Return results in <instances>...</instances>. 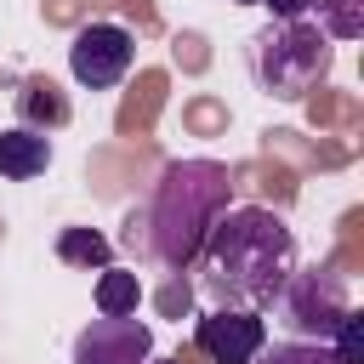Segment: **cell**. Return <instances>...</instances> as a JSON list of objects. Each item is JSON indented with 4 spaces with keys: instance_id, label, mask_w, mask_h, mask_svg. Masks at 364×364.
<instances>
[{
    "instance_id": "277c9868",
    "label": "cell",
    "mask_w": 364,
    "mask_h": 364,
    "mask_svg": "<svg viewBox=\"0 0 364 364\" xmlns=\"http://www.w3.org/2000/svg\"><path fill=\"white\" fill-rule=\"evenodd\" d=\"M273 307H279V318H284L296 336L330 341L336 318H341L353 301H347V279H341L336 267H296V273L284 279V290L273 296Z\"/></svg>"
},
{
    "instance_id": "52a82bcc",
    "label": "cell",
    "mask_w": 364,
    "mask_h": 364,
    "mask_svg": "<svg viewBox=\"0 0 364 364\" xmlns=\"http://www.w3.org/2000/svg\"><path fill=\"white\" fill-rule=\"evenodd\" d=\"M154 358V330L131 313V318H91L74 336L68 364H148Z\"/></svg>"
},
{
    "instance_id": "e0dca14e",
    "label": "cell",
    "mask_w": 364,
    "mask_h": 364,
    "mask_svg": "<svg viewBox=\"0 0 364 364\" xmlns=\"http://www.w3.org/2000/svg\"><path fill=\"white\" fill-rule=\"evenodd\" d=\"M233 6H256V0H233Z\"/></svg>"
},
{
    "instance_id": "ba28073f",
    "label": "cell",
    "mask_w": 364,
    "mask_h": 364,
    "mask_svg": "<svg viewBox=\"0 0 364 364\" xmlns=\"http://www.w3.org/2000/svg\"><path fill=\"white\" fill-rule=\"evenodd\" d=\"M46 165H51V136L46 131H28V125L0 131V176L6 182H34Z\"/></svg>"
},
{
    "instance_id": "4fadbf2b",
    "label": "cell",
    "mask_w": 364,
    "mask_h": 364,
    "mask_svg": "<svg viewBox=\"0 0 364 364\" xmlns=\"http://www.w3.org/2000/svg\"><path fill=\"white\" fill-rule=\"evenodd\" d=\"M250 364H341L324 341H273V347H262Z\"/></svg>"
},
{
    "instance_id": "5bb4252c",
    "label": "cell",
    "mask_w": 364,
    "mask_h": 364,
    "mask_svg": "<svg viewBox=\"0 0 364 364\" xmlns=\"http://www.w3.org/2000/svg\"><path fill=\"white\" fill-rule=\"evenodd\" d=\"M341 364H364V313L358 307H347L341 318H336V330H330V341H324Z\"/></svg>"
},
{
    "instance_id": "8fae6325",
    "label": "cell",
    "mask_w": 364,
    "mask_h": 364,
    "mask_svg": "<svg viewBox=\"0 0 364 364\" xmlns=\"http://www.w3.org/2000/svg\"><path fill=\"white\" fill-rule=\"evenodd\" d=\"M142 307V279L131 267H102L97 273V313L102 318H131Z\"/></svg>"
},
{
    "instance_id": "6da1fadb",
    "label": "cell",
    "mask_w": 364,
    "mask_h": 364,
    "mask_svg": "<svg viewBox=\"0 0 364 364\" xmlns=\"http://www.w3.org/2000/svg\"><path fill=\"white\" fill-rule=\"evenodd\" d=\"M205 296L216 307H273V296L284 290V279L296 273V233L279 210L267 205H233L210 222L205 233Z\"/></svg>"
},
{
    "instance_id": "5b68a950",
    "label": "cell",
    "mask_w": 364,
    "mask_h": 364,
    "mask_svg": "<svg viewBox=\"0 0 364 364\" xmlns=\"http://www.w3.org/2000/svg\"><path fill=\"white\" fill-rule=\"evenodd\" d=\"M136 63V40L131 28L119 23H85L74 40H68V74L85 85V91H114Z\"/></svg>"
},
{
    "instance_id": "7a4b0ae2",
    "label": "cell",
    "mask_w": 364,
    "mask_h": 364,
    "mask_svg": "<svg viewBox=\"0 0 364 364\" xmlns=\"http://www.w3.org/2000/svg\"><path fill=\"white\" fill-rule=\"evenodd\" d=\"M228 210V165L216 159H171L154 182V199L142 210L148 228V250L159 267L188 273L205 250L210 222Z\"/></svg>"
},
{
    "instance_id": "8992f818",
    "label": "cell",
    "mask_w": 364,
    "mask_h": 364,
    "mask_svg": "<svg viewBox=\"0 0 364 364\" xmlns=\"http://www.w3.org/2000/svg\"><path fill=\"white\" fill-rule=\"evenodd\" d=\"M193 347L210 364H250L267 347V318L250 313V307H210L193 324Z\"/></svg>"
},
{
    "instance_id": "30bf717a",
    "label": "cell",
    "mask_w": 364,
    "mask_h": 364,
    "mask_svg": "<svg viewBox=\"0 0 364 364\" xmlns=\"http://www.w3.org/2000/svg\"><path fill=\"white\" fill-rule=\"evenodd\" d=\"M57 262H63V267H85V273L97 267V273H102V267H114V245H108L97 228H63V233H57Z\"/></svg>"
},
{
    "instance_id": "7c38bea8",
    "label": "cell",
    "mask_w": 364,
    "mask_h": 364,
    "mask_svg": "<svg viewBox=\"0 0 364 364\" xmlns=\"http://www.w3.org/2000/svg\"><path fill=\"white\" fill-rule=\"evenodd\" d=\"M307 11H318L324 40H358L364 34V0H313Z\"/></svg>"
},
{
    "instance_id": "2e32d148",
    "label": "cell",
    "mask_w": 364,
    "mask_h": 364,
    "mask_svg": "<svg viewBox=\"0 0 364 364\" xmlns=\"http://www.w3.org/2000/svg\"><path fill=\"white\" fill-rule=\"evenodd\" d=\"M148 364H182V358H148Z\"/></svg>"
},
{
    "instance_id": "3957f363",
    "label": "cell",
    "mask_w": 364,
    "mask_h": 364,
    "mask_svg": "<svg viewBox=\"0 0 364 364\" xmlns=\"http://www.w3.org/2000/svg\"><path fill=\"white\" fill-rule=\"evenodd\" d=\"M245 63H250V80L279 97V102H301L324 74H330V40L318 34V23L296 17V23H267L250 34L245 46Z\"/></svg>"
},
{
    "instance_id": "9c48e42d",
    "label": "cell",
    "mask_w": 364,
    "mask_h": 364,
    "mask_svg": "<svg viewBox=\"0 0 364 364\" xmlns=\"http://www.w3.org/2000/svg\"><path fill=\"white\" fill-rule=\"evenodd\" d=\"M17 114H23L28 131H40V125L57 131V125H68V97H63L51 80L34 74V80H23V91H17Z\"/></svg>"
},
{
    "instance_id": "9a60e30c",
    "label": "cell",
    "mask_w": 364,
    "mask_h": 364,
    "mask_svg": "<svg viewBox=\"0 0 364 364\" xmlns=\"http://www.w3.org/2000/svg\"><path fill=\"white\" fill-rule=\"evenodd\" d=\"M256 6H267V11H273V23H296V17H307V6H313V0H256Z\"/></svg>"
}]
</instances>
